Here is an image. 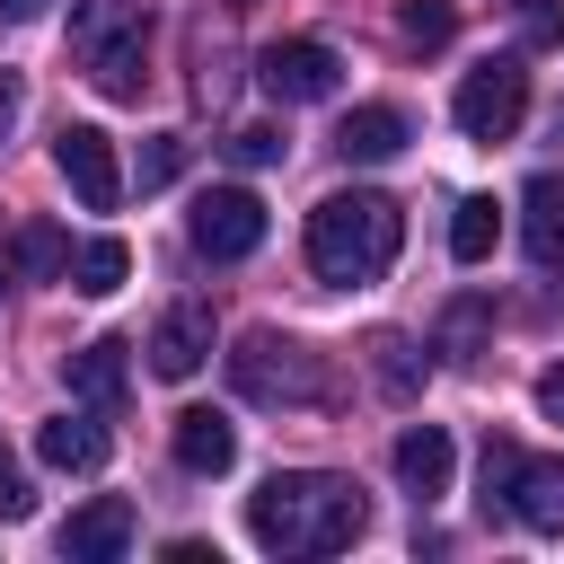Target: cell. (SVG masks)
<instances>
[{"mask_svg":"<svg viewBox=\"0 0 564 564\" xmlns=\"http://www.w3.org/2000/svg\"><path fill=\"white\" fill-rule=\"evenodd\" d=\"M361 529H370L361 494L344 476H317V467L264 476V494H247V538L264 555H344Z\"/></svg>","mask_w":564,"mask_h":564,"instance_id":"1","label":"cell"},{"mask_svg":"<svg viewBox=\"0 0 564 564\" xmlns=\"http://www.w3.org/2000/svg\"><path fill=\"white\" fill-rule=\"evenodd\" d=\"M397 238H405V220L388 194H326L308 212V273L335 291H361L397 264Z\"/></svg>","mask_w":564,"mask_h":564,"instance_id":"2","label":"cell"},{"mask_svg":"<svg viewBox=\"0 0 564 564\" xmlns=\"http://www.w3.org/2000/svg\"><path fill=\"white\" fill-rule=\"evenodd\" d=\"M70 53L106 97H141L150 79V9L141 0H79L70 9Z\"/></svg>","mask_w":564,"mask_h":564,"instance_id":"3","label":"cell"},{"mask_svg":"<svg viewBox=\"0 0 564 564\" xmlns=\"http://www.w3.org/2000/svg\"><path fill=\"white\" fill-rule=\"evenodd\" d=\"M229 388H238L247 405H317V397H326V370H317L291 335L256 326V335H238V352H229Z\"/></svg>","mask_w":564,"mask_h":564,"instance_id":"4","label":"cell"},{"mask_svg":"<svg viewBox=\"0 0 564 564\" xmlns=\"http://www.w3.org/2000/svg\"><path fill=\"white\" fill-rule=\"evenodd\" d=\"M485 502H502L538 538H564V458H529L511 441H485Z\"/></svg>","mask_w":564,"mask_h":564,"instance_id":"5","label":"cell"},{"mask_svg":"<svg viewBox=\"0 0 564 564\" xmlns=\"http://www.w3.org/2000/svg\"><path fill=\"white\" fill-rule=\"evenodd\" d=\"M449 115H458V132H467V141H511V132H520V115H529V70H520L511 53H502V62H476V70L458 79Z\"/></svg>","mask_w":564,"mask_h":564,"instance_id":"6","label":"cell"},{"mask_svg":"<svg viewBox=\"0 0 564 564\" xmlns=\"http://www.w3.org/2000/svg\"><path fill=\"white\" fill-rule=\"evenodd\" d=\"M256 79H264V97H282V106H317V97L344 88V62H335V44H317V35H282V44L256 53Z\"/></svg>","mask_w":564,"mask_h":564,"instance_id":"7","label":"cell"},{"mask_svg":"<svg viewBox=\"0 0 564 564\" xmlns=\"http://www.w3.org/2000/svg\"><path fill=\"white\" fill-rule=\"evenodd\" d=\"M194 256H212V264H238V256H256L264 247V203L247 194V185H212L203 203H194Z\"/></svg>","mask_w":564,"mask_h":564,"instance_id":"8","label":"cell"},{"mask_svg":"<svg viewBox=\"0 0 564 564\" xmlns=\"http://www.w3.org/2000/svg\"><path fill=\"white\" fill-rule=\"evenodd\" d=\"M53 167H62V185L79 194V212H115V203H123V159H115V141H106L97 123H62Z\"/></svg>","mask_w":564,"mask_h":564,"instance_id":"9","label":"cell"},{"mask_svg":"<svg viewBox=\"0 0 564 564\" xmlns=\"http://www.w3.org/2000/svg\"><path fill=\"white\" fill-rule=\"evenodd\" d=\"M212 361V308L203 300H176L159 326H150V370L159 379H194Z\"/></svg>","mask_w":564,"mask_h":564,"instance_id":"10","label":"cell"},{"mask_svg":"<svg viewBox=\"0 0 564 564\" xmlns=\"http://www.w3.org/2000/svg\"><path fill=\"white\" fill-rule=\"evenodd\" d=\"M397 485L414 494V502H441L449 494V476H458V449H449V432L441 423H414V432H397Z\"/></svg>","mask_w":564,"mask_h":564,"instance_id":"11","label":"cell"},{"mask_svg":"<svg viewBox=\"0 0 564 564\" xmlns=\"http://www.w3.org/2000/svg\"><path fill=\"white\" fill-rule=\"evenodd\" d=\"M132 529H141V511H132L123 494H97V502H79V511H70L62 546H70L79 564H115V555L132 546Z\"/></svg>","mask_w":564,"mask_h":564,"instance_id":"12","label":"cell"},{"mask_svg":"<svg viewBox=\"0 0 564 564\" xmlns=\"http://www.w3.org/2000/svg\"><path fill=\"white\" fill-rule=\"evenodd\" d=\"M167 441H176V467H185V476H229V467H238V423L212 414V405H185Z\"/></svg>","mask_w":564,"mask_h":564,"instance_id":"13","label":"cell"},{"mask_svg":"<svg viewBox=\"0 0 564 564\" xmlns=\"http://www.w3.org/2000/svg\"><path fill=\"white\" fill-rule=\"evenodd\" d=\"M520 247H529V264H564V176L546 167V176H529L520 185Z\"/></svg>","mask_w":564,"mask_h":564,"instance_id":"14","label":"cell"},{"mask_svg":"<svg viewBox=\"0 0 564 564\" xmlns=\"http://www.w3.org/2000/svg\"><path fill=\"white\" fill-rule=\"evenodd\" d=\"M414 141V123L397 115V106H352L344 123H335V150L352 159V167H379V159H397Z\"/></svg>","mask_w":564,"mask_h":564,"instance_id":"15","label":"cell"},{"mask_svg":"<svg viewBox=\"0 0 564 564\" xmlns=\"http://www.w3.org/2000/svg\"><path fill=\"white\" fill-rule=\"evenodd\" d=\"M132 344H115V335H97V344H79L70 352V397H88V405H123V388H132V361H123Z\"/></svg>","mask_w":564,"mask_h":564,"instance_id":"16","label":"cell"},{"mask_svg":"<svg viewBox=\"0 0 564 564\" xmlns=\"http://www.w3.org/2000/svg\"><path fill=\"white\" fill-rule=\"evenodd\" d=\"M35 458L62 476H88V467H106V432L88 414H53V423H35Z\"/></svg>","mask_w":564,"mask_h":564,"instance_id":"17","label":"cell"},{"mask_svg":"<svg viewBox=\"0 0 564 564\" xmlns=\"http://www.w3.org/2000/svg\"><path fill=\"white\" fill-rule=\"evenodd\" d=\"M123 273H132V247L123 238H88V247H70V291H88V300H106V291H123Z\"/></svg>","mask_w":564,"mask_h":564,"instance_id":"18","label":"cell"},{"mask_svg":"<svg viewBox=\"0 0 564 564\" xmlns=\"http://www.w3.org/2000/svg\"><path fill=\"white\" fill-rule=\"evenodd\" d=\"M494 238H502V203H494V194H467L458 220H449V256H458V264H485Z\"/></svg>","mask_w":564,"mask_h":564,"instance_id":"19","label":"cell"},{"mask_svg":"<svg viewBox=\"0 0 564 564\" xmlns=\"http://www.w3.org/2000/svg\"><path fill=\"white\" fill-rule=\"evenodd\" d=\"M9 256H18V273H26V282H53V273H70V238H62L53 220H26V229L9 238Z\"/></svg>","mask_w":564,"mask_h":564,"instance_id":"20","label":"cell"},{"mask_svg":"<svg viewBox=\"0 0 564 564\" xmlns=\"http://www.w3.org/2000/svg\"><path fill=\"white\" fill-rule=\"evenodd\" d=\"M370 370H379L388 397H414V388H423V352H414L405 335H379V344H370Z\"/></svg>","mask_w":564,"mask_h":564,"instance_id":"21","label":"cell"},{"mask_svg":"<svg viewBox=\"0 0 564 564\" xmlns=\"http://www.w3.org/2000/svg\"><path fill=\"white\" fill-rule=\"evenodd\" d=\"M397 35H405L414 53H432V44L458 35V9H449V0H405V9H397Z\"/></svg>","mask_w":564,"mask_h":564,"instance_id":"22","label":"cell"},{"mask_svg":"<svg viewBox=\"0 0 564 564\" xmlns=\"http://www.w3.org/2000/svg\"><path fill=\"white\" fill-rule=\"evenodd\" d=\"M282 150H291V141H282L273 123H247V132H229V159H238V167H273Z\"/></svg>","mask_w":564,"mask_h":564,"instance_id":"23","label":"cell"},{"mask_svg":"<svg viewBox=\"0 0 564 564\" xmlns=\"http://www.w3.org/2000/svg\"><path fill=\"white\" fill-rule=\"evenodd\" d=\"M176 167H185V141H176V132H150V150H141V194H150V185H167Z\"/></svg>","mask_w":564,"mask_h":564,"instance_id":"24","label":"cell"},{"mask_svg":"<svg viewBox=\"0 0 564 564\" xmlns=\"http://www.w3.org/2000/svg\"><path fill=\"white\" fill-rule=\"evenodd\" d=\"M476 335H485V300H458L449 308V361H476Z\"/></svg>","mask_w":564,"mask_h":564,"instance_id":"25","label":"cell"},{"mask_svg":"<svg viewBox=\"0 0 564 564\" xmlns=\"http://www.w3.org/2000/svg\"><path fill=\"white\" fill-rule=\"evenodd\" d=\"M520 35H529L538 53H555V44H564V0H529V26H520Z\"/></svg>","mask_w":564,"mask_h":564,"instance_id":"26","label":"cell"},{"mask_svg":"<svg viewBox=\"0 0 564 564\" xmlns=\"http://www.w3.org/2000/svg\"><path fill=\"white\" fill-rule=\"evenodd\" d=\"M538 414H546V423H564V361H546V370H538Z\"/></svg>","mask_w":564,"mask_h":564,"instance_id":"27","label":"cell"},{"mask_svg":"<svg viewBox=\"0 0 564 564\" xmlns=\"http://www.w3.org/2000/svg\"><path fill=\"white\" fill-rule=\"evenodd\" d=\"M18 115H26V79H18V70H0V141L18 132Z\"/></svg>","mask_w":564,"mask_h":564,"instance_id":"28","label":"cell"},{"mask_svg":"<svg viewBox=\"0 0 564 564\" xmlns=\"http://www.w3.org/2000/svg\"><path fill=\"white\" fill-rule=\"evenodd\" d=\"M26 511H35V494H26V476H9V467H0V520H26Z\"/></svg>","mask_w":564,"mask_h":564,"instance_id":"29","label":"cell"},{"mask_svg":"<svg viewBox=\"0 0 564 564\" xmlns=\"http://www.w3.org/2000/svg\"><path fill=\"white\" fill-rule=\"evenodd\" d=\"M53 0H0V18H44Z\"/></svg>","mask_w":564,"mask_h":564,"instance_id":"30","label":"cell"},{"mask_svg":"<svg viewBox=\"0 0 564 564\" xmlns=\"http://www.w3.org/2000/svg\"><path fill=\"white\" fill-rule=\"evenodd\" d=\"M0 467H9V449H0Z\"/></svg>","mask_w":564,"mask_h":564,"instance_id":"31","label":"cell"}]
</instances>
